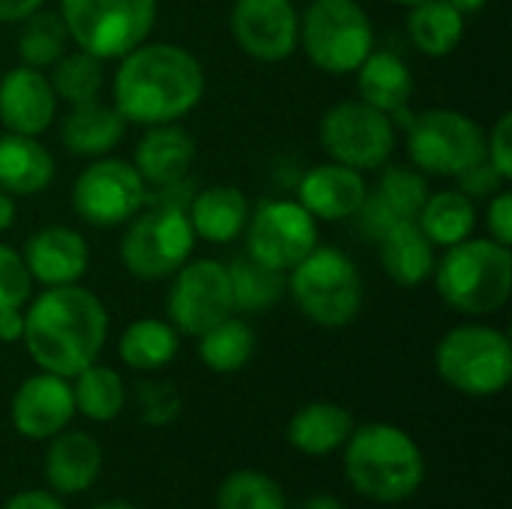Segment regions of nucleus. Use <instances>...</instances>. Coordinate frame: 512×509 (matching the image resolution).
I'll return each instance as SVG.
<instances>
[{
	"label": "nucleus",
	"mask_w": 512,
	"mask_h": 509,
	"mask_svg": "<svg viewBox=\"0 0 512 509\" xmlns=\"http://www.w3.org/2000/svg\"><path fill=\"white\" fill-rule=\"evenodd\" d=\"M201 60L174 42H141L120 57L114 72V108L126 123H177L204 99Z\"/></svg>",
	"instance_id": "1"
},
{
	"label": "nucleus",
	"mask_w": 512,
	"mask_h": 509,
	"mask_svg": "<svg viewBox=\"0 0 512 509\" xmlns=\"http://www.w3.org/2000/svg\"><path fill=\"white\" fill-rule=\"evenodd\" d=\"M105 339L108 312L102 300L78 282L45 288L24 309L21 342L42 372L75 378L99 360Z\"/></svg>",
	"instance_id": "2"
},
{
	"label": "nucleus",
	"mask_w": 512,
	"mask_h": 509,
	"mask_svg": "<svg viewBox=\"0 0 512 509\" xmlns=\"http://www.w3.org/2000/svg\"><path fill=\"white\" fill-rule=\"evenodd\" d=\"M345 477L375 504H402L426 480V459L417 441L390 423H366L345 441Z\"/></svg>",
	"instance_id": "3"
},
{
	"label": "nucleus",
	"mask_w": 512,
	"mask_h": 509,
	"mask_svg": "<svg viewBox=\"0 0 512 509\" xmlns=\"http://www.w3.org/2000/svg\"><path fill=\"white\" fill-rule=\"evenodd\" d=\"M435 285L441 300L462 315H492L507 306L512 291L510 246L468 237L435 261Z\"/></svg>",
	"instance_id": "4"
},
{
	"label": "nucleus",
	"mask_w": 512,
	"mask_h": 509,
	"mask_svg": "<svg viewBox=\"0 0 512 509\" xmlns=\"http://www.w3.org/2000/svg\"><path fill=\"white\" fill-rule=\"evenodd\" d=\"M288 291L297 309L318 327H345L360 315L363 276L351 255L336 246H315L288 270Z\"/></svg>",
	"instance_id": "5"
},
{
	"label": "nucleus",
	"mask_w": 512,
	"mask_h": 509,
	"mask_svg": "<svg viewBox=\"0 0 512 509\" xmlns=\"http://www.w3.org/2000/svg\"><path fill=\"white\" fill-rule=\"evenodd\" d=\"M435 369L444 384L465 396H498L512 378L510 339L489 324L453 327L435 348Z\"/></svg>",
	"instance_id": "6"
},
{
	"label": "nucleus",
	"mask_w": 512,
	"mask_h": 509,
	"mask_svg": "<svg viewBox=\"0 0 512 509\" xmlns=\"http://www.w3.org/2000/svg\"><path fill=\"white\" fill-rule=\"evenodd\" d=\"M69 42L99 60H120L147 42L156 24V0H60Z\"/></svg>",
	"instance_id": "7"
},
{
	"label": "nucleus",
	"mask_w": 512,
	"mask_h": 509,
	"mask_svg": "<svg viewBox=\"0 0 512 509\" xmlns=\"http://www.w3.org/2000/svg\"><path fill=\"white\" fill-rule=\"evenodd\" d=\"M195 231L183 207L144 204L129 222L120 240L123 267L144 282L174 276L195 249Z\"/></svg>",
	"instance_id": "8"
},
{
	"label": "nucleus",
	"mask_w": 512,
	"mask_h": 509,
	"mask_svg": "<svg viewBox=\"0 0 512 509\" xmlns=\"http://www.w3.org/2000/svg\"><path fill=\"white\" fill-rule=\"evenodd\" d=\"M300 45L318 69L348 75L369 57L375 30L357 0H312L300 18Z\"/></svg>",
	"instance_id": "9"
},
{
	"label": "nucleus",
	"mask_w": 512,
	"mask_h": 509,
	"mask_svg": "<svg viewBox=\"0 0 512 509\" xmlns=\"http://www.w3.org/2000/svg\"><path fill=\"white\" fill-rule=\"evenodd\" d=\"M408 159L432 177H459L486 159L480 123L453 108H432L408 120Z\"/></svg>",
	"instance_id": "10"
},
{
	"label": "nucleus",
	"mask_w": 512,
	"mask_h": 509,
	"mask_svg": "<svg viewBox=\"0 0 512 509\" xmlns=\"http://www.w3.org/2000/svg\"><path fill=\"white\" fill-rule=\"evenodd\" d=\"M321 147L333 162L357 171L384 168L396 150V123L363 99L336 102L318 126Z\"/></svg>",
	"instance_id": "11"
},
{
	"label": "nucleus",
	"mask_w": 512,
	"mask_h": 509,
	"mask_svg": "<svg viewBox=\"0 0 512 509\" xmlns=\"http://www.w3.org/2000/svg\"><path fill=\"white\" fill-rule=\"evenodd\" d=\"M147 201V183L138 168L126 159L99 156L93 159L72 186L75 213L93 228L126 225Z\"/></svg>",
	"instance_id": "12"
},
{
	"label": "nucleus",
	"mask_w": 512,
	"mask_h": 509,
	"mask_svg": "<svg viewBox=\"0 0 512 509\" xmlns=\"http://www.w3.org/2000/svg\"><path fill=\"white\" fill-rule=\"evenodd\" d=\"M318 246V219L288 198L264 201L246 222V255L288 273Z\"/></svg>",
	"instance_id": "13"
},
{
	"label": "nucleus",
	"mask_w": 512,
	"mask_h": 509,
	"mask_svg": "<svg viewBox=\"0 0 512 509\" xmlns=\"http://www.w3.org/2000/svg\"><path fill=\"white\" fill-rule=\"evenodd\" d=\"M228 315H234L228 267L216 258H189L168 291L171 327L183 336H201Z\"/></svg>",
	"instance_id": "14"
},
{
	"label": "nucleus",
	"mask_w": 512,
	"mask_h": 509,
	"mask_svg": "<svg viewBox=\"0 0 512 509\" xmlns=\"http://www.w3.org/2000/svg\"><path fill=\"white\" fill-rule=\"evenodd\" d=\"M231 33L249 57L279 63L297 51L300 15L291 0H234Z\"/></svg>",
	"instance_id": "15"
},
{
	"label": "nucleus",
	"mask_w": 512,
	"mask_h": 509,
	"mask_svg": "<svg viewBox=\"0 0 512 509\" xmlns=\"http://www.w3.org/2000/svg\"><path fill=\"white\" fill-rule=\"evenodd\" d=\"M426 198H429V183L423 171L408 165H384L378 186L366 192L360 210L351 219H357L360 234L381 240L393 225L417 219Z\"/></svg>",
	"instance_id": "16"
},
{
	"label": "nucleus",
	"mask_w": 512,
	"mask_h": 509,
	"mask_svg": "<svg viewBox=\"0 0 512 509\" xmlns=\"http://www.w3.org/2000/svg\"><path fill=\"white\" fill-rule=\"evenodd\" d=\"M12 426L30 441H51L75 417V396L69 378L39 372L27 378L12 396Z\"/></svg>",
	"instance_id": "17"
},
{
	"label": "nucleus",
	"mask_w": 512,
	"mask_h": 509,
	"mask_svg": "<svg viewBox=\"0 0 512 509\" xmlns=\"http://www.w3.org/2000/svg\"><path fill=\"white\" fill-rule=\"evenodd\" d=\"M57 117V93L42 69L15 66L0 78V123L6 132L39 138Z\"/></svg>",
	"instance_id": "18"
},
{
	"label": "nucleus",
	"mask_w": 512,
	"mask_h": 509,
	"mask_svg": "<svg viewBox=\"0 0 512 509\" xmlns=\"http://www.w3.org/2000/svg\"><path fill=\"white\" fill-rule=\"evenodd\" d=\"M21 258L33 282L54 288V285H75L90 264L87 240L66 225H48L27 237Z\"/></svg>",
	"instance_id": "19"
},
{
	"label": "nucleus",
	"mask_w": 512,
	"mask_h": 509,
	"mask_svg": "<svg viewBox=\"0 0 512 509\" xmlns=\"http://www.w3.org/2000/svg\"><path fill=\"white\" fill-rule=\"evenodd\" d=\"M366 192L369 186H366L363 171L348 168L333 159L312 165L297 183V201L321 222L351 219L360 210Z\"/></svg>",
	"instance_id": "20"
},
{
	"label": "nucleus",
	"mask_w": 512,
	"mask_h": 509,
	"mask_svg": "<svg viewBox=\"0 0 512 509\" xmlns=\"http://www.w3.org/2000/svg\"><path fill=\"white\" fill-rule=\"evenodd\" d=\"M102 471V447L87 432H57L45 453V480L54 495L87 492Z\"/></svg>",
	"instance_id": "21"
},
{
	"label": "nucleus",
	"mask_w": 512,
	"mask_h": 509,
	"mask_svg": "<svg viewBox=\"0 0 512 509\" xmlns=\"http://www.w3.org/2000/svg\"><path fill=\"white\" fill-rule=\"evenodd\" d=\"M195 162V138L177 123L147 126V135L135 147V168L147 186H165L183 180Z\"/></svg>",
	"instance_id": "22"
},
{
	"label": "nucleus",
	"mask_w": 512,
	"mask_h": 509,
	"mask_svg": "<svg viewBox=\"0 0 512 509\" xmlns=\"http://www.w3.org/2000/svg\"><path fill=\"white\" fill-rule=\"evenodd\" d=\"M126 135V120L114 105H105L99 99L69 105V114L63 117L60 138L63 147L72 156L99 159L108 156Z\"/></svg>",
	"instance_id": "23"
},
{
	"label": "nucleus",
	"mask_w": 512,
	"mask_h": 509,
	"mask_svg": "<svg viewBox=\"0 0 512 509\" xmlns=\"http://www.w3.org/2000/svg\"><path fill=\"white\" fill-rule=\"evenodd\" d=\"M54 180V156L33 135H0V189L12 198L39 195Z\"/></svg>",
	"instance_id": "24"
},
{
	"label": "nucleus",
	"mask_w": 512,
	"mask_h": 509,
	"mask_svg": "<svg viewBox=\"0 0 512 509\" xmlns=\"http://www.w3.org/2000/svg\"><path fill=\"white\" fill-rule=\"evenodd\" d=\"M189 225L207 243H231L246 231L249 201L237 186H207L189 201Z\"/></svg>",
	"instance_id": "25"
},
{
	"label": "nucleus",
	"mask_w": 512,
	"mask_h": 509,
	"mask_svg": "<svg viewBox=\"0 0 512 509\" xmlns=\"http://www.w3.org/2000/svg\"><path fill=\"white\" fill-rule=\"evenodd\" d=\"M357 93L372 108L396 117L408 111L414 96V75L399 54L372 48L369 57L357 66Z\"/></svg>",
	"instance_id": "26"
},
{
	"label": "nucleus",
	"mask_w": 512,
	"mask_h": 509,
	"mask_svg": "<svg viewBox=\"0 0 512 509\" xmlns=\"http://www.w3.org/2000/svg\"><path fill=\"white\" fill-rule=\"evenodd\" d=\"M381 267L384 273L405 288L426 282L435 273V246L417 225V219L393 225L381 240Z\"/></svg>",
	"instance_id": "27"
},
{
	"label": "nucleus",
	"mask_w": 512,
	"mask_h": 509,
	"mask_svg": "<svg viewBox=\"0 0 512 509\" xmlns=\"http://www.w3.org/2000/svg\"><path fill=\"white\" fill-rule=\"evenodd\" d=\"M354 432V417L342 405L333 402H312L300 408L288 423V444L303 456H330Z\"/></svg>",
	"instance_id": "28"
},
{
	"label": "nucleus",
	"mask_w": 512,
	"mask_h": 509,
	"mask_svg": "<svg viewBox=\"0 0 512 509\" xmlns=\"http://www.w3.org/2000/svg\"><path fill=\"white\" fill-rule=\"evenodd\" d=\"M408 36L426 57H447L465 36V15L450 0H420L408 12Z\"/></svg>",
	"instance_id": "29"
},
{
	"label": "nucleus",
	"mask_w": 512,
	"mask_h": 509,
	"mask_svg": "<svg viewBox=\"0 0 512 509\" xmlns=\"http://www.w3.org/2000/svg\"><path fill=\"white\" fill-rule=\"evenodd\" d=\"M417 225L423 228V234L432 240V246L438 249H450L462 240H468L474 234L477 225V207L474 201L459 192V189H444V192H429L426 204L417 213Z\"/></svg>",
	"instance_id": "30"
},
{
	"label": "nucleus",
	"mask_w": 512,
	"mask_h": 509,
	"mask_svg": "<svg viewBox=\"0 0 512 509\" xmlns=\"http://www.w3.org/2000/svg\"><path fill=\"white\" fill-rule=\"evenodd\" d=\"M120 360L135 372H159L165 369L180 351V333L171 321L141 318L132 321L120 336Z\"/></svg>",
	"instance_id": "31"
},
{
	"label": "nucleus",
	"mask_w": 512,
	"mask_h": 509,
	"mask_svg": "<svg viewBox=\"0 0 512 509\" xmlns=\"http://www.w3.org/2000/svg\"><path fill=\"white\" fill-rule=\"evenodd\" d=\"M228 276H231V297H234V312H267L273 309L285 291H288V273L264 267L261 261L243 255L234 258L228 264Z\"/></svg>",
	"instance_id": "32"
},
{
	"label": "nucleus",
	"mask_w": 512,
	"mask_h": 509,
	"mask_svg": "<svg viewBox=\"0 0 512 509\" xmlns=\"http://www.w3.org/2000/svg\"><path fill=\"white\" fill-rule=\"evenodd\" d=\"M255 354V333L243 318L228 315L198 336V357L207 369L219 375L240 372Z\"/></svg>",
	"instance_id": "33"
},
{
	"label": "nucleus",
	"mask_w": 512,
	"mask_h": 509,
	"mask_svg": "<svg viewBox=\"0 0 512 509\" xmlns=\"http://www.w3.org/2000/svg\"><path fill=\"white\" fill-rule=\"evenodd\" d=\"M72 396H75V411H81L87 420L96 423H111L120 417L126 405V384L111 366L90 363L72 378Z\"/></svg>",
	"instance_id": "34"
},
{
	"label": "nucleus",
	"mask_w": 512,
	"mask_h": 509,
	"mask_svg": "<svg viewBox=\"0 0 512 509\" xmlns=\"http://www.w3.org/2000/svg\"><path fill=\"white\" fill-rule=\"evenodd\" d=\"M21 24L24 27L18 33V57H21L24 66L48 69V66H54L66 54L69 33H66V24H63L60 12L36 9Z\"/></svg>",
	"instance_id": "35"
},
{
	"label": "nucleus",
	"mask_w": 512,
	"mask_h": 509,
	"mask_svg": "<svg viewBox=\"0 0 512 509\" xmlns=\"http://www.w3.org/2000/svg\"><path fill=\"white\" fill-rule=\"evenodd\" d=\"M99 57H93L90 51H66L51 69L48 81L57 93V99H63L66 105H78V102H90L99 99V90L105 84V72H102Z\"/></svg>",
	"instance_id": "36"
},
{
	"label": "nucleus",
	"mask_w": 512,
	"mask_h": 509,
	"mask_svg": "<svg viewBox=\"0 0 512 509\" xmlns=\"http://www.w3.org/2000/svg\"><path fill=\"white\" fill-rule=\"evenodd\" d=\"M216 509H285V492L261 471H234L216 492Z\"/></svg>",
	"instance_id": "37"
},
{
	"label": "nucleus",
	"mask_w": 512,
	"mask_h": 509,
	"mask_svg": "<svg viewBox=\"0 0 512 509\" xmlns=\"http://www.w3.org/2000/svg\"><path fill=\"white\" fill-rule=\"evenodd\" d=\"M33 279L27 273V264L21 252L0 243V309H24L30 303Z\"/></svg>",
	"instance_id": "38"
},
{
	"label": "nucleus",
	"mask_w": 512,
	"mask_h": 509,
	"mask_svg": "<svg viewBox=\"0 0 512 509\" xmlns=\"http://www.w3.org/2000/svg\"><path fill=\"white\" fill-rule=\"evenodd\" d=\"M486 159L489 165L504 177L512 180V114L504 111L498 117V123L492 126L489 138H486Z\"/></svg>",
	"instance_id": "39"
},
{
	"label": "nucleus",
	"mask_w": 512,
	"mask_h": 509,
	"mask_svg": "<svg viewBox=\"0 0 512 509\" xmlns=\"http://www.w3.org/2000/svg\"><path fill=\"white\" fill-rule=\"evenodd\" d=\"M459 180V192H465L471 201L474 198H492V195H498L501 189H507V183L510 180H504L492 165H489V159H483V162H477L474 168H468L465 174H459L456 177Z\"/></svg>",
	"instance_id": "40"
},
{
	"label": "nucleus",
	"mask_w": 512,
	"mask_h": 509,
	"mask_svg": "<svg viewBox=\"0 0 512 509\" xmlns=\"http://www.w3.org/2000/svg\"><path fill=\"white\" fill-rule=\"evenodd\" d=\"M141 408L150 423L162 426L180 411V396L168 384H144L141 387Z\"/></svg>",
	"instance_id": "41"
},
{
	"label": "nucleus",
	"mask_w": 512,
	"mask_h": 509,
	"mask_svg": "<svg viewBox=\"0 0 512 509\" xmlns=\"http://www.w3.org/2000/svg\"><path fill=\"white\" fill-rule=\"evenodd\" d=\"M486 225H489V237L501 246H512V192L501 189L498 195H492L489 210H486Z\"/></svg>",
	"instance_id": "42"
},
{
	"label": "nucleus",
	"mask_w": 512,
	"mask_h": 509,
	"mask_svg": "<svg viewBox=\"0 0 512 509\" xmlns=\"http://www.w3.org/2000/svg\"><path fill=\"white\" fill-rule=\"evenodd\" d=\"M3 509H66L60 504V498L54 492H39V489H30V492H18L12 495Z\"/></svg>",
	"instance_id": "43"
},
{
	"label": "nucleus",
	"mask_w": 512,
	"mask_h": 509,
	"mask_svg": "<svg viewBox=\"0 0 512 509\" xmlns=\"http://www.w3.org/2000/svg\"><path fill=\"white\" fill-rule=\"evenodd\" d=\"M24 336V309H0V342H21Z\"/></svg>",
	"instance_id": "44"
},
{
	"label": "nucleus",
	"mask_w": 512,
	"mask_h": 509,
	"mask_svg": "<svg viewBox=\"0 0 512 509\" xmlns=\"http://www.w3.org/2000/svg\"><path fill=\"white\" fill-rule=\"evenodd\" d=\"M45 0H0V21L6 24H21L27 15L42 9Z\"/></svg>",
	"instance_id": "45"
},
{
	"label": "nucleus",
	"mask_w": 512,
	"mask_h": 509,
	"mask_svg": "<svg viewBox=\"0 0 512 509\" xmlns=\"http://www.w3.org/2000/svg\"><path fill=\"white\" fill-rule=\"evenodd\" d=\"M15 222V198L0 189V231H9Z\"/></svg>",
	"instance_id": "46"
},
{
	"label": "nucleus",
	"mask_w": 512,
	"mask_h": 509,
	"mask_svg": "<svg viewBox=\"0 0 512 509\" xmlns=\"http://www.w3.org/2000/svg\"><path fill=\"white\" fill-rule=\"evenodd\" d=\"M300 509H345L336 498H330V495H312L306 504Z\"/></svg>",
	"instance_id": "47"
},
{
	"label": "nucleus",
	"mask_w": 512,
	"mask_h": 509,
	"mask_svg": "<svg viewBox=\"0 0 512 509\" xmlns=\"http://www.w3.org/2000/svg\"><path fill=\"white\" fill-rule=\"evenodd\" d=\"M450 3H453L462 15H471V12H480L489 0H450Z\"/></svg>",
	"instance_id": "48"
},
{
	"label": "nucleus",
	"mask_w": 512,
	"mask_h": 509,
	"mask_svg": "<svg viewBox=\"0 0 512 509\" xmlns=\"http://www.w3.org/2000/svg\"><path fill=\"white\" fill-rule=\"evenodd\" d=\"M90 509H135V507L123 504V501H105V504H96V507H90Z\"/></svg>",
	"instance_id": "49"
},
{
	"label": "nucleus",
	"mask_w": 512,
	"mask_h": 509,
	"mask_svg": "<svg viewBox=\"0 0 512 509\" xmlns=\"http://www.w3.org/2000/svg\"><path fill=\"white\" fill-rule=\"evenodd\" d=\"M393 3H402V6H414V3H420V0H393Z\"/></svg>",
	"instance_id": "50"
}]
</instances>
